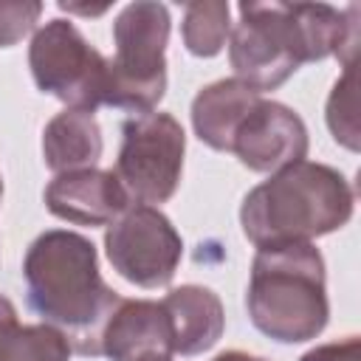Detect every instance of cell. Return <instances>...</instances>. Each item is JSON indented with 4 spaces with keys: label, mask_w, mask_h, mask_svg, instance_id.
Returning a JSON list of instances; mask_svg holds the SVG:
<instances>
[{
    "label": "cell",
    "mask_w": 361,
    "mask_h": 361,
    "mask_svg": "<svg viewBox=\"0 0 361 361\" xmlns=\"http://www.w3.org/2000/svg\"><path fill=\"white\" fill-rule=\"evenodd\" d=\"M240 23L228 34V62L234 79L262 90H276L305 62L336 54L355 65L358 6L338 11L327 3H240Z\"/></svg>",
    "instance_id": "obj_1"
},
{
    "label": "cell",
    "mask_w": 361,
    "mask_h": 361,
    "mask_svg": "<svg viewBox=\"0 0 361 361\" xmlns=\"http://www.w3.org/2000/svg\"><path fill=\"white\" fill-rule=\"evenodd\" d=\"M23 276L31 310L79 355H102V336L121 296L102 279L93 243L76 231L51 228L28 245Z\"/></svg>",
    "instance_id": "obj_2"
},
{
    "label": "cell",
    "mask_w": 361,
    "mask_h": 361,
    "mask_svg": "<svg viewBox=\"0 0 361 361\" xmlns=\"http://www.w3.org/2000/svg\"><path fill=\"white\" fill-rule=\"evenodd\" d=\"M355 195L347 178L316 161H299L254 186L240 206L243 234L257 245L310 243L353 217Z\"/></svg>",
    "instance_id": "obj_3"
},
{
    "label": "cell",
    "mask_w": 361,
    "mask_h": 361,
    "mask_svg": "<svg viewBox=\"0 0 361 361\" xmlns=\"http://www.w3.org/2000/svg\"><path fill=\"white\" fill-rule=\"evenodd\" d=\"M251 324L279 344L316 338L330 316L324 257L313 243L262 245L245 290Z\"/></svg>",
    "instance_id": "obj_4"
},
{
    "label": "cell",
    "mask_w": 361,
    "mask_h": 361,
    "mask_svg": "<svg viewBox=\"0 0 361 361\" xmlns=\"http://www.w3.org/2000/svg\"><path fill=\"white\" fill-rule=\"evenodd\" d=\"M169 8L138 0L118 11L113 23L116 54L110 62L107 104L135 116L152 113L166 90V39Z\"/></svg>",
    "instance_id": "obj_5"
},
{
    "label": "cell",
    "mask_w": 361,
    "mask_h": 361,
    "mask_svg": "<svg viewBox=\"0 0 361 361\" xmlns=\"http://www.w3.org/2000/svg\"><path fill=\"white\" fill-rule=\"evenodd\" d=\"M28 65L37 87L68 107L96 110L107 104L110 62L71 20H48L28 45Z\"/></svg>",
    "instance_id": "obj_6"
},
{
    "label": "cell",
    "mask_w": 361,
    "mask_h": 361,
    "mask_svg": "<svg viewBox=\"0 0 361 361\" xmlns=\"http://www.w3.org/2000/svg\"><path fill=\"white\" fill-rule=\"evenodd\" d=\"M186 133L169 113H141L121 124L116 178L130 203H166L183 175Z\"/></svg>",
    "instance_id": "obj_7"
},
{
    "label": "cell",
    "mask_w": 361,
    "mask_h": 361,
    "mask_svg": "<svg viewBox=\"0 0 361 361\" xmlns=\"http://www.w3.org/2000/svg\"><path fill=\"white\" fill-rule=\"evenodd\" d=\"M104 251L127 282L138 288H164L178 271L183 240L161 209L133 203L107 226Z\"/></svg>",
    "instance_id": "obj_8"
},
{
    "label": "cell",
    "mask_w": 361,
    "mask_h": 361,
    "mask_svg": "<svg viewBox=\"0 0 361 361\" xmlns=\"http://www.w3.org/2000/svg\"><path fill=\"white\" fill-rule=\"evenodd\" d=\"M231 152L254 172H279L307 155V127L282 102L259 99L240 121Z\"/></svg>",
    "instance_id": "obj_9"
},
{
    "label": "cell",
    "mask_w": 361,
    "mask_h": 361,
    "mask_svg": "<svg viewBox=\"0 0 361 361\" xmlns=\"http://www.w3.org/2000/svg\"><path fill=\"white\" fill-rule=\"evenodd\" d=\"M45 206L54 217L76 226H110L133 203L116 172L93 166L56 175L45 186Z\"/></svg>",
    "instance_id": "obj_10"
},
{
    "label": "cell",
    "mask_w": 361,
    "mask_h": 361,
    "mask_svg": "<svg viewBox=\"0 0 361 361\" xmlns=\"http://www.w3.org/2000/svg\"><path fill=\"white\" fill-rule=\"evenodd\" d=\"M102 355L110 361H147L172 353V330L161 302L121 299L104 327Z\"/></svg>",
    "instance_id": "obj_11"
},
{
    "label": "cell",
    "mask_w": 361,
    "mask_h": 361,
    "mask_svg": "<svg viewBox=\"0 0 361 361\" xmlns=\"http://www.w3.org/2000/svg\"><path fill=\"white\" fill-rule=\"evenodd\" d=\"M169 330H172V353L197 355L217 344L226 327L223 302L214 290L203 285H180L172 288L161 299Z\"/></svg>",
    "instance_id": "obj_12"
},
{
    "label": "cell",
    "mask_w": 361,
    "mask_h": 361,
    "mask_svg": "<svg viewBox=\"0 0 361 361\" xmlns=\"http://www.w3.org/2000/svg\"><path fill=\"white\" fill-rule=\"evenodd\" d=\"M262 99L240 79H220L206 85L192 102V127L203 144L220 152H231V138L245 113Z\"/></svg>",
    "instance_id": "obj_13"
},
{
    "label": "cell",
    "mask_w": 361,
    "mask_h": 361,
    "mask_svg": "<svg viewBox=\"0 0 361 361\" xmlns=\"http://www.w3.org/2000/svg\"><path fill=\"white\" fill-rule=\"evenodd\" d=\"M102 127L90 110L65 107L42 130V158L56 175L93 169L102 158Z\"/></svg>",
    "instance_id": "obj_14"
},
{
    "label": "cell",
    "mask_w": 361,
    "mask_h": 361,
    "mask_svg": "<svg viewBox=\"0 0 361 361\" xmlns=\"http://www.w3.org/2000/svg\"><path fill=\"white\" fill-rule=\"evenodd\" d=\"M71 344L51 324H20L17 307L0 293V361H68Z\"/></svg>",
    "instance_id": "obj_15"
},
{
    "label": "cell",
    "mask_w": 361,
    "mask_h": 361,
    "mask_svg": "<svg viewBox=\"0 0 361 361\" xmlns=\"http://www.w3.org/2000/svg\"><path fill=\"white\" fill-rule=\"evenodd\" d=\"M183 45L195 56H214L223 51L231 34V8L220 0H197L186 3L180 23Z\"/></svg>",
    "instance_id": "obj_16"
},
{
    "label": "cell",
    "mask_w": 361,
    "mask_h": 361,
    "mask_svg": "<svg viewBox=\"0 0 361 361\" xmlns=\"http://www.w3.org/2000/svg\"><path fill=\"white\" fill-rule=\"evenodd\" d=\"M327 127L338 144L358 149V96H355V65L344 68V76L333 85L327 99Z\"/></svg>",
    "instance_id": "obj_17"
},
{
    "label": "cell",
    "mask_w": 361,
    "mask_h": 361,
    "mask_svg": "<svg viewBox=\"0 0 361 361\" xmlns=\"http://www.w3.org/2000/svg\"><path fill=\"white\" fill-rule=\"evenodd\" d=\"M39 14H42V3L37 0L0 3V48H8L20 42L25 34H31Z\"/></svg>",
    "instance_id": "obj_18"
},
{
    "label": "cell",
    "mask_w": 361,
    "mask_h": 361,
    "mask_svg": "<svg viewBox=\"0 0 361 361\" xmlns=\"http://www.w3.org/2000/svg\"><path fill=\"white\" fill-rule=\"evenodd\" d=\"M358 355H361L358 336H347L344 341H330V344L307 350L299 361H358Z\"/></svg>",
    "instance_id": "obj_19"
},
{
    "label": "cell",
    "mask_w": 361,
    "mask_h": 361,
    "mask_svg": "<svg viewBox=\"0 0 361 361\" xmlns=\"http://www.w3.org/2000/svg\"><path fill=\"white\" fill-rule=\"evenodd\" d=\"M212 361H265L259 355H251V353H243V350H226L220 355H214Z\"/></svg>",
    "instance_id": "obj_20"
},
{
    "label": "cell",
    "mask_w": 361,
    "mask_h": 361,
    "mask_svg": "<svg viewBox=\"0 0 361 361\" xmlns=\"http://www.w3.org/2000/svg\"><path fill=\"white\" fill-rule=\"evenodd\" d=\"M147 361H172V355H155V358H147Z\"/></svg>",
    "instance_id": "obj_21"
},
{
    "label": "cell",
    "mask_w": 361,
    "mask_h": 361,
    "mask_svg": "<svg viewBox=\"0 0 361 361\" xmlns=\"http://www.w3.org/2000/svg\"><path fill=\"white\" fill-rule=\"evenodd\" d=\"M0 197H3V178H0Z\"/></svg>",
    "instance_id": "obj_22"
}]
</instances>
